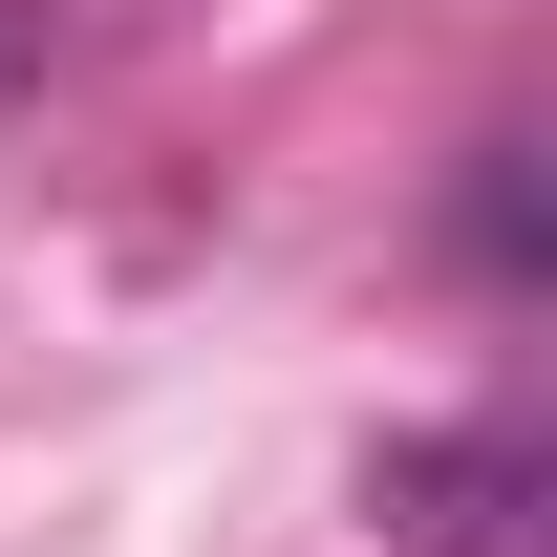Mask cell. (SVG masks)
<instances>
[{
    "label": "cell",
    "mask_w": 557,
    "mask_h": 557,
    "mask_svg": "<svg viewBox=\"0 0 557 557\" xmlns=\"http://www.w3.org/2000/svg\"><path fill=\"white\" fill-rule=\"evenodd\" d=\"M44 65H65V22H44V0H0V108H22Z\"/></svg>",
    "instance_id": "obj_3"
},
{
    "label": "cell",
    "mask_w": 557,
    "mask_h": 557,
    "mask_svg": "<svg viewBox=\"0 0 557 557\" xmlns=\"http://www.w3.org/2000/svg\"><path fill=\"white\" fill-rule=\"evenodd\" d=\"M364 515H386V557H536L557 472H536V429H515V408H472V429H386Z\"/></svg>",
    "instance_id": "obj_1"
},
{
    "label": "cell",
    "mask_w": 557,
    "mask_h": 557,
    "mask_svg": "<svg viewBox=\"0 0 557 557\" xmlns=\"http://www.w3.org/2000/svg\"><path fill=\"white\" fill-rule=\"evenodd\" d=\"M450 258L493 300H536V150H472V194H450Z\"/></svg>",
    "instance_id": "obj_2"
}]
</instances>
